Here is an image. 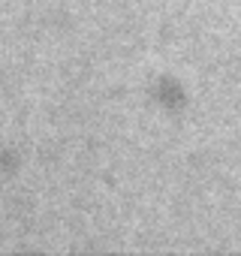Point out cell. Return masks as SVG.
<instances>
[{
  "label": "cell",
  "instance_id": "6da1fadb",
  "mask_svg": "<svg viewBox=\"0 0 241 256\" xmlns=\"http://www.w3.org/2000/svg\"><path fill=\"white\" fill-rule=\"evenodd\" d=\"M160 88H163V90H160V100H163L166 106L175 108V106L181 102V90H178V84H175V82H163Z\"/></svg>",
  "mask_w": 241,
  "mask_h": 256
}]
</instances>
